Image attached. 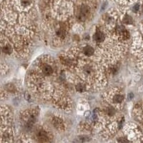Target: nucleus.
<instances>
[{
  "label": "nucleus",
  "instance_id": "1",
  "mask_svg": "<svg viewBox=\"0 0 143 143\" xmlns=\"http://www.w3.org/2000/svg\"><path fill=\"white\" fill-rule=\"evenodd\" d=\"M42 72L45 76H50L54 73V69L49 64H44L42 67Z\"/></svg>",
  "mask_w": 143,
  "mask_h": 143
},
{
  "label": "nucleus",
  "instance_id": "2",
  "mask_svg": "<svg viewBox=\"0 0 143 143\" xmlns=\"http://www.w3.org/2000/svg\"><path fill=\"white\" fill-rule=\"evenodd\" d=\"M105 36L104 34V33L102 31H101L99 29H97L94 35V39L96 41V42H102L103 40H105Z\"/></svg>",
  "mask_w": 143,
  "mask_h": 143
},
{
  "label": "nucleus",
  "instance_id": "3",
  "mask_svg": "<svg viewBox=\"0 0 143 143\" xmlns=\"http://www.w3.org/2000/svg\"><path fill=\"white\" fill-rule=\"evenodd\" d=\"M123 100H124V96H123L122 94L117 93L113 96L112 102H113L114 104H119V103H122V102Z\"/></svg>",
  "mask_w": 143,
  "mask_h": 143
},
{
  "label": "nucleus",
  "instance_id": "4",
  "mask_svg": "<svg viewBox=\"0 0 143 143\" xmlns=\"http://www.w3.org/2000/svg\"><path fill=\"white\" fill-rule=\"evenodd\" d=\"M94 52V49L92 47H90V46H86V47H84V49H83V52H84V54H85L86 56H91L92 55H93Z\"/></svg>",
  "mask_w": 143,
  "mask_h": 143
},
{
  "label": "nucleus",
  "instance_id": "5",
  "mask_svg": "<svg viewBox=\"0 0 143 143\" xmlns=\"http://www.w3.org/2000/svg\"><path fill=\"white\" fill-rule=\"evenodd\" d=\"M2 50H3V52H4V53L9 54V53L12 52V47H11V46H10V45H9V44H6V45H4V46L3 47Z\"/></svg>",
  "mask_w": 143,
  "mask_h": 143
},
{
  "label": "nucleus",
  "instance_id": "6",
  "mask_svg": "<svg viewBox=\"0 0 143 143\" xmlns=\"http://www.w3.org/2000/svg\"><path fill=\"white\" fill-rule=\"evenodd\" d=\"M21 4L22 6H29L31 4V0H21Z\"/></svg>",
  "mask_w": 143,
  "mask_h": 143
},
{
  "label": "nucleus",
  "instance_id": "7",
  "mask_svg": "<svg viewBox=\"0 0 143 143\" xmlns=\"http://www.w3.org/2000/svg\"><path fill=\"white\" fill-rule=\"evenodd\" d=\"M76 87H77V90L78 92H83L84 89H85V86L83 85H82V84H78Z\"/></svg>",
  "mask_w": 143,
  "mask_h": 143
},
{
  "label": "nucleus",
  "instance_id": "8",
  "mask_svg": "<svg viewBox=\"0 0 143 143\" xmlns=\"http://www.w3.org/2000/svg\"><path fill=\"white\" fill-rule=\"evenodd\" d=\"M0 53H1V51H0Z\"/></svg>",
  "mask_w": 143,
  "mask_h": 143
}]
</instances>
